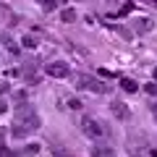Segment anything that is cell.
I'll use <instances>...</instances> for the list:
<instances>
[{
  "instance_id": "cell-11",
  "label": "cell",
  "mask_w": 157,
  "mask_h": 157,
  "mask_svg": "<svg viewBox=\"0 0 157 157\" xmlns=\"http://www.w3.org/2000/svg\"><path fill=\"white\" fill-rule=\"evenodd\" d=\"M3 45H6V50L16 52V45H13V39H11V32H3Z\"/></svg>"
},
{
  "instance_id": "cell-2",
  "label": "cell",
  "mask_w": 157,
  "mask_h": 157,
  "mask_svg": "<svg viewBox=\"0 0 157 157\" xmlns=\"http://www.w3.org/2000/svg\"><path fill=\"white\" fill-rule=\"evenodd\" d=\"M73 84H76L78 89L92 92V94H107V92H110V84H105V81L97 78V76H89V73H73Z\"/></svg>"
},
{
  "instance_id": "cell-14",
  "label": "cell",
  "mask_w": 157,
  "mask_h": 157,
  "mask_svg": "<svg viewBox=\"0 0 157 157\" xmlns=\"http://www.w3.org/2000/svg\"><path fill=\"white\" fill-rule=\"evenodd\" d=\"M37 152H39V144H29L26 147V155H37Z\"/></svg>"
},
{
  "instance_id": "cell-5",
  "label": "cell",
  "mask_w": 157,
  "mask_h": 157,
  "mask_svg": "<svg viewBox=\"0 0 157 157\" xmlns=\"http://www.w3.org/2000/svg\"><path fill=\"white\" fill-rule=\"evenodd\" d=\"M45 71H47V76H52V78H66V76H71V68H68V63H63V60L47 63Z\"/></svg>"
},
{
  "instance_id": "cell-8",
  "label": "cell",
  "mask_w": 157,
  "mask_h": 157,
  "mask_svg": "<svg viewBox=\"0 0 157 157\" xmlns=\"http://www.w3.org/2000/svg\"><path fill=\"white\" fill-rule=\"evenodd\" d=\"M121 89L128 92V94H134V92H139V84H136L134 78H121Z\"/></svg>"
},
{
  "instance_id": "cell-15",
  "label": "cell",
  "mask_w": 157,
  "mask_h": 157,
  "mask_svg": "<svg viewBox=\"0 0 157 157\" xmlns=\"http://www.w3.org/2000/svg\"><path fill=\"white\" fill-rule=\"evenodd\" d=\"M68 107H71V110H78V107H81V102H78V100H71V102H68Z\"/></svg>"
},
{
  "instance_id": "cell-10",
  "label": "cell",
  "mask_w": 157,
  "mask_h": 157,
  "mask_svg": "<svg viewBox=\"0 0 157 157\" xmlns=\"http://www.w3.org/2000/svg\"><path fill=\"white\" fill-rule=\"evenodd\" d=\"M92 155H94V157H110L113 149H110V147H92Z\"/></svg>"
},
{
  "instance_id": "cell-12",
  "label": "cell",
  "mask_w": 157,
  "mask_h": 157,
  "mask_svg": "<svg viewBox=\"0 0 157 157\" xmlns=\"http://www.w3.org/2000/svg\"><path fill=\"white\" fill-rule=\"evenodd\" d=\"M60 6V0H42V11H55Z\"/></svg>"
},
{
  "instance_id": "cell-17",
  "label": "cell",
  "mask_w": 157,
  "mask_h": 157,
  "mask_svg": "<svg viewBox=\"0 0 157 157\" xmlns=\"http://www.w3.org/2000/svg\"><path fill=\"white\" fill-rule=\"evenodd\" d=\"M139 3H144V6H152V8H157V0H139Z\"/></svg>"
},
{
  "instance_id": "cell-21",
  "label": "cell",
  "mask_w": 157,
  "mask_h": 157,
  "mask_svg": "<svg viewBox=\"0 0 157 157\" xmlns=\"http://www.w3.org/2000/svg\"><path fill=\"white\" fill-rule=\"evenodd\" d=\"M152 76H155V81H157V68H155V73H152Z\"/></svg>"
},
{
  "instance_id": "cell-9",
  "label": "cell",
  "mask_w": 157,
  "mask_h": 157,
  "mask_svg": "<svg viewBox=\"0 0 157 157\" xmlns=\"http://www.w3.org/2000/svg\"><path fill=\"white\" fill-rule=\"evenodd\" d=\"M60 21H66V24L76 21V8H63L60 11Z\"/></svg>"
},
{
  "instance_id": "cell-18",
  "label": "cell",
  "mask_w": 157,
  "mask_h": 157,
  "mask_svg": "<svg viewBox=\"0 0 157 157\" xmlns=\"http://www.w3.org/2000/svg\"><path fill=\"white\" fill-rule=\"evenodd\" d=\"M0 157H13V155H11V152L6 149V147H0Z\"/></svg>"
},
{
  "instance_id": "cell-7",
  "label": "cell",
  "mask_w": 157,
  "mask_h": 157,
  "mask_svg": "<svg viewBox=\"0 0 157 157\" xmlns=\"http://www.w3.org/2000/svg\"><path fill=\"white\" fill-rule=\"evenodd\" d=\"M134 29H136L139 34H147V32L155 29V21H152V18H136V21H134Z\"/></svg>"
},
{
  "instance_id": "cell-20",
  "label": "cell",
  "mask_w": 157,
  "mask_h": 157,
  "mask_svg": "<svg viewBox=\"0 0 157 157\" xmlns=\"http://www.w3.org/2000/svg\"><path fill=\"white\" fill-rule=\"evenodd\" d=\"M152 113H155V115H157V102H152Z\"/></svg>"
},
{
  "instance_id": "cell-16",
  "label": "cell",
  "mask_w": 157,
  "mask_h": 157,
  "mask_svg": "<svg viewBox=\"0 0 157 157\" xmlns=\"http://www.w3.org/2000/svg\"><path fill=\"white\" fill-rule=\"evenodd\" d=\"M147 92L149 94H157V84H147Z\"/></svg>"
},
{
  "instance_id": "cell-19",
  "label": "cell",
  "mask_w": 157,
  "mask_h": 157,
  "mask_svg": "<svg viewBox=\"0 0 157 157\" xmlns=\"http://www.w3.org/2000/svg\"><path fill=\"white\" fill-rule=\"evenodd\" d=\"M6 110H8V105H6L3 100H0V113H6Z\"/></svg>"
},
{
  "instance_id": "cell-13",
  "label": "cell",
  "mask_w": 157,
  "mask_h": 157,
  "mask_svg": "<svg viewBox=\"0 0 157 157\" xmlns=\"http://www.w3.org/2000/svg\"><path fill=\"white\" fill-rule=\"evenodd\" d=\"M21 42H24V47H29V50H34V47H37V37H32V34H26Z\"/></svg>"
},
{
  "instance_id": "cell-3",
  "label": "cell",
  "mask_w": 157,
  "mask_h": 157,
  "mask_svg": "<svg viewBox=\"0 0 157 157\" xmlns=\"http://www.w3.org/2000/svg\"><path fill=\"white\" fill-rule=\"evenodd\" d=\"M81 131H84L89 139H105L107 134H110V128L105 126V121H100V118H94V115H86L84 121H81Z\"/></svg>"
},
{
  "instance_id": "cell-6",
  "label": "cell",
  "mask_w": 157,
  "mask_h": 157,
  "mask_svg": "<svg viewBox=\"0 0 157 157\" xmlns=\"http://www.w3.org/2000/svg\"><path fill=\"white\" fill-rule=\"evenodd\" d=\"M110 113L118 118V121H128V115H131V110L126 107V102H113V105H110Z\"/></svg>"
},
{
  "instance_id": "cell-4",
  "label": "cell",
  "mask_w": 157,
  "mask_h": 157,
  "mask_svg": "<svg viewBox=\"0 0 157 157\" xmlns=\"http://www.w3.org/2000/svg\"><path fill=\"white\" fill-rule=\"evenodd\" d=\"M131 155L134 157H157V141L149 136L131 139Z\"/></svg>"
},
{
  "instance_id": "cell-1",
  "label": "cell",
  "mask_w": 157,
  "mask_h": 157,
  "mask_svg": "<svg viewBox=\"0 0 157 157\" xmlns=\"http://www.w3.org/2000/svg\"><path fill=\"white\" fill-rule=\"evenodd\" d=\"M39 126H42V121H39V115L34 113V107L29 105V102H21V105L16 107V121H13V126H11V136L13 139H24V136L34 134Z\"/></svg>"
}]
</instances>
